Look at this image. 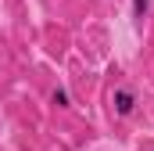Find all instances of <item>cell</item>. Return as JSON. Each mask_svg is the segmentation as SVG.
<instances>
[{
	"mask_svg": "<svg viewBox=\"0 0 154 151\" xmlns=\"http://www.w3.org/2000/svg\"><path fill=\"white\" fill-rule=\"evenodd\" d=\"M54 104H57V108H68V90L57 86V90H54Z\"/></svg>",
	"mask_w": 154,
	"mask_h": 151,
	"instance_id": "7a4b0ae2",
	"label": "cell"
},
{
	"mask_svg": "<svg viewBox=\"0 0 154 151\" xmlns=\"http://www.w3.org/2000/svg\"><path fill=\"white\" fill-rule=\"evenodd\" d=\"M147 7H151V0H133V14H136V18H143Z\"/></svg>",
	"mask_w": 154,
	"mask_h": 151,
	"instance_id": "3957f363",
	"label": "cell"
},
{
	"mask_svg": "<svg viewBox=\"0 0 154 151\" xmlns=\"http://www.w3.org/2000/svg\"><path fill=\"white\" fill-rule=\"evenodd\" d=\"M133 108H136V94L129 90V86H118L115 90V115H133Z\"/></svg>",
	"mask_w": 154,
	"mask_h": 151,
	"instance_id": "6da1fadb",
	"label": "cell"
}]
</instances>
